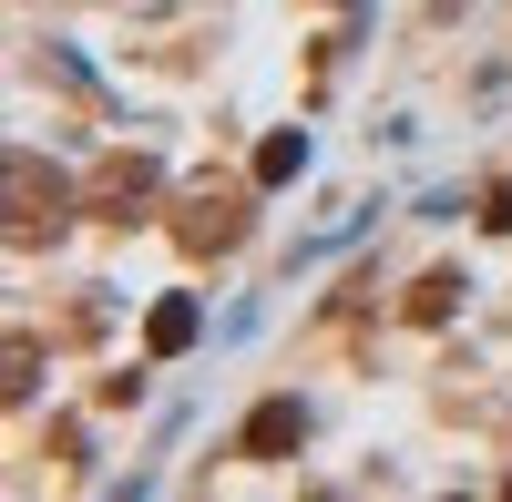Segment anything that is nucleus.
<instances>
[{
  "instance_id": "1",
  "label": "nucleus",
  "mask_w": 512,
  "mask_h": 502,
  "mask_svg": "<svg viewBox=\"0 0 512 502\" xmlns=\"http://www.w3.org/2000/svg\"><path fill=\"white\" fill-rule=\"evenodd\" d=\"M297 441H308V410H297V400H267V410L246 421V451H256V462H277V451H297Z\"/></svg>"
},
{
  "instance_id": "2",
  "label": "nucleus",
  "mask_w": 512,
  "mask_h": 502,
  "mask_svg": "<svg viewBox=\"0 0 512 502\" xmlns=\"http://www.w3.org/2000/svg\"><path fill=\"white\" fill-rule=\"evenodd\" d=\"M144 349H154V359H175V349H195V308H185V298H164V308L144 318Z\"/></svg>"
},
{
  "instance_id": "3",
  "label": "nucleus",
  "mask_w": 512,
  "mask_h": 502,
  "mask_svg": "<svg viewBox=\"0 0 512 502\" xmlns=\"http://www.w3.org/2000/svg\"><path fill=\"white\" fill-rule=\"evenodd\" d=\"M297 164H308V134H267L256 144V185H287Z\"/></svg>"
}]
</instances>
